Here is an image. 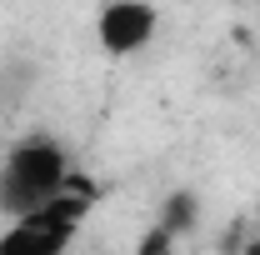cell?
Here are the masks:
<instances>
[{"label":"cell","mask_w":260,"mask_h":255,"mask_svg":"<svg viewBox=\"0 0 260 255\" xmlns=\"http://www.w3.org/2000/svg\"><path fill=\"white\" fill-rule=\"evenodd\" d=\"M65 180H70V155L60 140H50V135L20 140L0 160V210L25 220L65 190Z\"/></svg>","instance_id":"6da1fadb"},{"label":"cell","mask_w":260,"mask_h":255,"mask_svg":"<svg viewBox=\"0 0 260 255\" xmlns=\"http://www.w3.org/2000/svg\"><path fill=\"white\" fill-rule=\"evenodd\" d=\"M160 25V10L145 0H115L95 15V40L105 55H140Z\"/></svg>","instance_id":"7a4b0ae2"},{"label":"cell","mask_w":260,"mask_h":255,"mask_svg":"<svg viewBox=\"0 0 260 255\" xmlns=\"http://www.w3.org/2000/svg\"><path fill=\"white\" fill-rule=\"evenodd\" d=\"M80 225H65V220H50V215H25L15 220L5 235H0V255H65V245L75 240Z\"/></svg>","instance_id":"3957f363"},{"label":"cell","mask_w":260,"mask_h":255,"mask_svg":"<svg viewBox=\"0 0 260 255\" xmlns=\"http://www.w3.org/2000/svg\"><path fill=\"white\" fill-rule=\"evenodd\" d=\"M195 215H200V200H195L190 190H175L170 200H165V210H160V230L175 240V235H185L195 225Z\"/></svg>","instance_id":"277c9868"},{"label":"cell","mask_w":260,"mask_h":255,"mask_svg":"<svg viewBox=\"0 0 260 255\" xmlns=\"http://www.w3.org/2000/svg\"><path fill=\"white\" fill-rule=\"evenodd\" d=\"M140 255H175V240H170L160 225H155V230H150V235L140 240Z\"/></svg>","instance_id":"5b68a950"},{"label":"cell","mask_w":260,"mask_h":255,"mask_svg":"<svg viewBox=\"0 0 260 255\" xmlns=\"http://www.w3.org/2000/svg\"><path fill=\"white\" fill-rule=\"evenodd\" d=\"M245 255H260V240H255V245H245Z\"/></svg>","instance_id":"8992f818"}]
</instances>
